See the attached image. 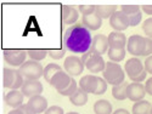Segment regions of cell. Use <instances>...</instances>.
<instances>
[{
	"label": "cell",
	"instance_id": "obj_25",
	"mask_svg": "<svg viewBox=\"0 0 152 114\" xmlns=\"http://www.w3.org/2000/svg\"><path fill=\"white\" fill-rule=\"evenodd\" d=\"M117 10V6L115 5H99L96 6V14L101 18H111L112 15L115 14Z\"/></svg>",
	"mask_w": 152,
	"mask_h": 114
},
{
	"label": "cell",
	"instance_id": "obj_27",
	"mask_svg": "<svg viewBox=\"0 0 152 114\" xmlns=\"http://www.w3.org/2000/svg\"><path fill=\"white\" fill-rule=\"evenodd\" d=\"M107 55H108V58H110L112 62L118 63V62L123 61L124 57H125V49H115V47H110Z\"/></svg>",
	"mask_w": 152,
	"mask_h": 114
},
{
	"label": "cell",
	"instance_id": "obj_37",
	"mask_svg": "<svg viewBox=\"0 0 152 114\" xmlns=\"http://www.w3.org/2000/svg\"><path fill=\"white\" fill-rule=\"evenodd\" d=\"M144 66H145V69L148 74H152V55L148 56L146 60H145V63H144Z\"/></svg>",
	"mask_w": 152,
	"mask_h": 114
},
{
	"label": "cell",
	"instance_id": "obj_17",
	"mask_svg": "<svg viewBox=\"0 0 152 114\" xmlns=\"http://www.w3.org/2000/svg\"><path fill=\"white\" fill-rule=\"evenodd\" d=\"M62 22L65 24H75L79 17V11L73 6H62Z\"/></svg>",
	"mask_w": 152,
	"mask_h": 114
},
{
	"label": "cell",
	"instance_id": "obj_28",
	"mask_svg": "<svg viewBox=\"0 0 152 114\" xmlns=\"http://www.w3.org/2000/svg\"><path fill=\"white\" fill-rule=\"evenodd\" d=\"M27 55L32 58V61L39 62V61L44 60L46 57V55H49V51L48 50H43V49H29V50H27Z\"/></svg>",
	"mask_w": 152,
	"mask_h": 114
},
{
	"label": "cell",
	"instance_id": "obj_33",
	"mask_svg": "<svg viewBox=\"0 0 152 114\" xmlns=\"http://www.w3.org/2000/svg\"><path fill=\"white\" fill-rule=\"evenodd\" d=\"M141 20H142V14H141V11H139V12H136V14H133V15L129 16V23H130V26H132V27L137 26V24L141 22Z\"/></svg>",
	"mask_w": 152,
	"mask_h": 114
},
{
	"label": "cell",
	"instance_id": "obj_12",
	"mask_svg": "<svg viewBox=\"0 0 152 114\" xmlns=\"http://www.w3.org/2000/svg\"><path fill=\"white\" fill-rule=\"evenodd\" d=\"M110 50V44H108V36L104 34H97L93 38V45H91V51L96 55L102 56Z\"/></svg>",
	"mask_w": 152,
	"mask_h": 114
},
{
	"label": "cell",
	"instance_id": "obj_40",
	"mask_svg": "<svg viewBox=\"0 0 152 114\" xmlns=\"http://www.w3.org/2000/svg\"><path fill=\"white\" fill-rule=\"evenodd\" d=\"M141 10L145 12L146 15L152 16V5H144V6H141Z\"/></svg>",
	"mask_w": 152,
	"mask_h": 114
},
{
	"label": "cell",
	"instance_id": "obj_6",
	"mask_svg": "<svg viewBox=\"0 0 152 114\" xmlns=\"http://www.w3.org/2000/svg\"><path fill=\"white\" fill-rule=\"evenodd\" d=\"M82 61L84 63V66L86 67L88 70H90L91 73H100L104 72L106 68V62L102 58V56L94 54L91 50L84 54L82 57Z\"/></svg>",
	"mask_w": 152,
	"mask_h": 114
},
{
	"label": "cell",
	"instance_id": "obj_15",
	"mask_svg": "<svg viewBox=\"0 0 152 114\" xmlns=\"http://www.w3.org/2000/svg\"><path fill=\"white\" fill-rule=\"evenodd\" d=\"M23 97H24V95L20 90H10L7 94H5L4 101H5V103L7 106L12 107L14 109H17L22 105H24L23 103Z\"/></svg>",
	"mask_w": 152,
	"mask_h": 114
},
{
	"label": "cell",
	"instance_id": "obj_10",
	"mask_svg": "<svg viewBox=\"0 0 152 114\" xmlns=\"http://www.w3.org/2000/svg\"><path fill=\"white\" fill-rule=\"evenodd\" d=\"M110 26L115 29V32H122L123 33L124 30L128 29V27L130 26L129 16L125 15L123 11L118 10L110 18Z\"/></svg>",
	"mask_w": 152,
	"mask_h": 114
},
{
	"label": "cell",
	"instance_id": "obj_1",
	"mask_svg": "<svg viewBox=\"0 0 152 114\" xmlns=\"http://www.w3.org/2000/svg\"><path fill=\"white\" fill-rule=\"evenodd\" d=\"M65 49L73 54H86L91 50L93 38L91 33L84 24L75 23L68 27L63 35Z\"/></svg>",
	"mask_w": 152,
	"mask_h": 114
},
{
	"label": "cell",
	"instance_id": "obj_42",
	"mask_svg": "<svg viewBox=\"0 0 152 114\" xmlns=\"http://www.w3.org/2000/svg\"><path fill=\"white\" fill-rule=\"evenodd\" d=\"M7 114H23V112H22L20 108H17V109H12V110L9 112Z\"/></svg>",
	"mask_w": 152,
	"mask_h": 114
},
{
	"label": "cell",
	"instance_id": "obj_22",
	"mask_svg": "<svg viewBox=\"0 0 152 114\" xmlns=\"http://www.w3.org/2000/svg\"><path fill=\"white\" fill-rule=\"evenodd\" d=\"M94 113L95 114H112V105L107 99H99L93 106Z\"/></svg>",
	"mask_w": 152,
	"mask_h": 114
},
{
	"label": "cell",
	"instance_id": "obj_24",
	"mask_svg": "<svg viewBox=\"0 0 152 114\" xmlns=\"http://www.w3.org/2000/svg\"><path fill=\"white\" fill-rule=\"evenodd\" d=\"M152 109V105L146 99L142 101H139V102H135L133 105L132 112L133 114H150Z\"/></svg>",
	"mask_w": 152,
	"mask_h": 114
},
{
	"label": "cell",
	"instance_id": "obj_14",
	"mask_svg": "<svg viewBox=\"0 0 152 114\" xmlns=\"http://www.w3.org/2000/svg\"><path fill=\"white\" fill-rule=\"evenodd\" d=\"M146 89L145 85L141 83H132L128 85V91H126V95H128V98L133 102H139V101H142L145 95H146Z\"/></svg>",
	"mask_w": 152,
	"mask_h": 114
},
{
	"label": "cell",
	"instance_id": "obj_36",
	"mask_svg": "<svg viewBox=\"0 0 152 114\" xmlns=\"http://www.w3.org/2000/svg\"><path fill=\"white\" fill-rule=\"evenodd\" d=\"M145 41H146V45H145L144 56L148 57V56L152 55V39H150V38H145Z\"/></svg>",
	"mask_w": 152,
	"mask_h": 114
},
{
	"label": "cell",
	"instance_id": "obj_26",
	"mask_svg": "<svg viewBox=\"0 0 152 114\" xmlns=\"http://www.w3.org/2000/svg\"><path fill=\"white\" fill-rule=\"evenodd\" d=\"M60 70H62V68L58 65H56V63H49V65L44 68V75L43 77H44L45 81H48V84H50L51 79L54 78V75Z\"/></svg>",
	"mask_w": 152,
	"mask_h": 114
},
{
	"label": "cell",
	"instance_id": "obj_19",
	"mask_svg": "<svg viewBox=\"0 0 152 114\" xmlns=\"http://www.w3.org/2000/svg\"><path fill=\"white\" fill-rule=\"evenodd\" d=\"M83 24L89 30H97L102 26V18L95 12L89 16H83Z\"/></svg>",
	"mask_w": 152,
	"mask_h": 114
},
{
	"label": "cell",
	"instance_id": "obj_38",
	"mask_svg": "<svg viewBox=\"0 0 152 114\" xmlns=\"http://www.w3.org/2000/svg\"><path fill=\"white\" fill-rule=\"evenodd\" d=\"M145 89H146L147 95L152 96V77L146 80V83H145Z\"/></svg>",
	"mask_w": 152,
	"mask_h": 114
},
{
	"label": "cell",
	"instance_id": "obj_9",
	"mask_svg": "<svg viewBox=\"0 0 152 114\" xmlns=\"http://www.w3.org/2000/svg\"><path fill=\"white\" fill-rule=\"evenodd\" d=\"M84 63L82 61L80 57L75 56V55H71L67 56V58L63 62V68L65 70L71 75V77H75V75H80L84 70Z\"/></svg>",
	"mask_w": 152,
	"mask_h": 114
},
{
	"label": "cell",
	"instance_id": "obj_7",
	"mask_svg": "<svg viewBox=\"0 0 152 114\" xmlns=\"http://www.w3.org/2000/svg\"><path fill=\"white\" fill-rule=\"evenodd\" d=\"M4 60L7 65L12 67H21L24 62H26L27 57V51L21 49H6L4 50Z\"/></svg>",
	"mask_w": 152,
	"mask_h": 114
},
{
	"label": "cell",
	"instance_id": "obj_35",
	"mask_svg": "<svg viewBox=\"0 0 152 114\" xmlns=\"http://www.w3.org/2000/svg\"><path fill=\"white\" fill-rule=\"evenodd\" d=\"M44 114H65V112L60 106H51L45 110Z\"/></svg>",
	"mask_w": 152,
	"mask_h": 114
},
{
	"label": "cell",
	"instance_id": "obj_3",
	"mask_svg": "<svg viewBox=\"0 0 152 114\" xmlns=\"http://www.w3.org/2000/svg\"><path fill=\"white\" fill-rule=\"evenodd\" d=\"M124 70L133 83H142L148 74L145 69L144 63L137 57H132L126 61Z\"/></svg>",
	"mask_w": 152,
	"mask_h": 114
},
{
	"label": "cell",
	"instance_id": "obj_4",
	"mask_svg": "<svg viewBox=\"0 0 152 114\" xmlns=\"http://www.w3.org/2000/svg\"><path fill=\"white\" fill-rule=\"evenodd\" d=\"M102 74H104V79L107 81V84H111L112 86L119 85L125 80V70L118 63L112 61L106 62V68L102 72Z\"/></svg>",
	"mask_w": 152,
	"mask_h": 114
},
{
	"label": "cell",
	"instance_id": "obj_43",
	"mask_svg": "<svg viewBox=\"0 0 152 114\" xmlns=\"http://www.w3.org/2000/svg\"><path fill=\"white\" fill-rule=\"evenodd\" d=\"M67 114H79V113H77V112H69V113H67Z\"/></svg>",
	"mask_w": 152,
	"mask_h": 114
},
{
	"label": "cell",
	"instance_id": "obj_8",
	"mask_svg": "<svg viewBox=\"0 0 152 114\" xmlns=\"http://www.w3.org/2000/svg\"><path fill=\"white\" fill-rule=\"evenodd\" d=\"M145 38L141 35L134 34L128 39V44H126V50L130 55H133L134 57H139V56H144L145 52Z\"/></svg>",
	"mask_w": 152,
	"mask_h": 114
},
{
	"label": "cell",
	"instance_id": "obj_41",
	"mask_svg": "<svg viewBox=\"0 0 152 114\" xmlns=\"http://www.w3.org/2000/svg\"><path fill=\"white\" fill-rule=\"evenodd\" d=\"M112 114H130V113L126 109H124V108H119V109H116Z\"/></svg>",
	"mask_w": 152,
	"mask_h": 114
},
{
	"label": "cell",
	"instance_id": "obj_5",
	"mask_svg": "<svg viewBox=\"0 0 152 114\" xmlns=\"http://www.w3.org/2000/svg\"><path fill=\"white\" fill-rule=\"evenodd\" d=\"M26 80H39L44 75V67L37 61H26L18 68Z\"/></svg>",
	"mask_w": 152,
	"mask_h": 114
},
{
	"label": "cell",
	"instance_id": "obj_13",
	"mask_svg": "<svg viewBox=\"0 0 152 114\" xmlns=\"http://www.w3.org/2000/svg\"><path fill=\"white\" fill-rule=\"evenodd\" d=\"M21 92L28 98L39 96L43 92V85L39 80H24Z\"/></svg>",
	"mask_w": 152,
	"mask_h": 114
},
{
	"label": "cell",
	"instance_id": "obj_30",
	"mask_svg": "<svg viewBox=\"0 0 152 114\" xmlns=\"http://www.w3.org/2000/svg\"><path fill=\"white\" fill-rule=\"evenodd\" d=\"M78 11L83 16H89V15H93L96 12V6H94V5H88V6L86 5H80L78 7Z\"/></svg>",
	"mask_w": 152,
	"mask_h": 114
},
{
	"label": "cell",
	"instance_id": "obj_29",
	"mask_svg": "<svg viewBox=\"0 0 152 114\" xmlns=\"http://www.w3.org/2000/svg\"><path fill=\"white\" fill-rule=\"evenodd\" d=\"M142 30H144L146 38L152 39V17L145 20V22L142 23Z\"/></svg>",
	"mask_w": 152,
	"mask_h": 114
},
{
	"label": "cell",
	"instance_id": "obj_23",
	"mask_svg": "<svg viewBox=\"0 0 152 114\" xmlns=\"http://www.w3.org/2000/svg\"><path fill=\"white\" fill-rule=\"evenodd\" d=\"M128 83H122L119 85L112 86V96L115 97L118 101H123L125 98H128V95H126V91H128Z\"/></svg>",
	"mask_w": 152,
	"mask_h": 114
},
{
	"label": "cell",
	"instance_id": "obj_2",
	"mask_svg": "<svg viewBox=\"0 0 152 114\" xmlns=\"http://www.w3.org/2000/svg\"><path fill=\"white\" fill-rule=\"evenodd\" d=\"M79 87L83 89L88 94L94 95H102L107 90V81L104 78H100L97 75H84L79 80Z\"/></svg>",
	"mask_w": 152,
	"mask_h": 114
},
{
	"label": "cell",
	"instance_id": "obj_11",
	"mask_svg": "<svg viewBox=\"0 0 152 114\" xmlns=\"http://www.w3.org/2000/svg\"><path fill=\"white\" fill-rule=\"evenodd\" d=\"M72 79L73 78L67 72L60 70L54 75V78L51 79V81H50V85H51L53 87H55L57 90V92H61L63 90H66V89L71 85Z\"/></svg>",
	"mask_w": 152,
	"mask_h": 114
},
{
	"label": "cell",
	"instance_id": "obj_39",
	"mask_svg": "<svg viewBox=\"0 0 152 114\" xmlns=\"http://www.w3.org/2000/svg\"><path fill=\"white\" fill-rule=\"evenodd\" d=\"M20 109L23 112V114H35L34 110H33L27 103H26V105H22V106L20 107Z\"/></svg>",
	"mask_w": 152,
	"mask_h": 114
},
{
	"label": "cell",
	"instance_id": "obj_32",
	"mask_svg": "<svg viewBox=\"0 0 152 114\" xmlns=\"http://www.w3.org/2000/svg\"><path fill=\"white\" fill-rule=\"evenodd\" d=\"M121 11H123L125 15L130 16V15L136 14V12L140 11V6H137V5H122Z\"/></svg>",
	"mask_w": 152,
	"mask_h": 114
},
{
	"label": "cell",
	"instance_id": "obj_18",
	"mask_svg": "<svg viewBox=\"0 0 152 114\" xmlns=\"http://www.w3.org/2000/svg\"><path fill=\"white\" fill-rule=\"evenodd\" d=\"M108 44L110 47L115 49H125V45L128 44V39L122 32H115L108 34Z\"/></svg>",
	"mask_w": 152,
	"mask_h": 114
},
{
	"label": "cell",
	"instance_id": "obj_34",
	"mask_svg": "<svg viewBox=\"0 0 152 114\" xmlns=\"http://www.w3.org/2000/svg\"><path fill=\"white\" fill-rule=\"evenodd\" d=\"M49 51V56L54 58V60H60L65 56L66 54V49H61V50H48Z\"/></svg>",
	"mask_w": 152,
	"mask_h": 114
},
{
	"label": "cell",
	"instance_id": "obj_16",
	"mask_svg": "<svg viewBox=\"0 0 152 114\" xmlns=\"http://www.w3.org/2000/svg\"><path fill=\"white\" fill-rule=\"evenodd\" d=\"M33 110L35 114H40V113H45V110L49 108L48 107V99L39 95V96H34L32 98L28 99V103H27Z\"/></svg>",
	"mask_w": 152,
	"mask_h": 114
},
{
	"label": "cell",
	"instance_id": "obj_21",
	"mask_svg": "<svg viewBox=\"0 0 152 114\" xmlns=\"http://www.w3.org/2000/svg\"><path fill=\"white\" fill-rule=\"evenodd\" d=\"M16 74L17 70L12 68H4L3 69V86L6 89H12L15 80H16Z\"/></svg>",
	"mask_w": 152,
	"mask_h": 114
},
{
	"label": "cell",
	"instance_id": "obj_20",
	"mask_svg": "<svg viewBox=\"0 0 152 114\" xmlns=\"http://www.w3.org/2000/svg\"><path fill=\"white\" fill-rule=\"evenodd\" d=\"M69 102H71L73 106H77V107L84 106V105L88 102V92L84 91L83 89L78 87V90L69 97Z\"/></svg>",
	"mask_w": 152,
	"mask_h": 114
},
{
	"label": "cell",
	"instance_id": "obj_44",
	"mask_svg": "<svg viewBox=\"0 0 152 114\" xmlns=\"http://www.w3.org/2000/svg\"><path fill=\"white\" fill-rule=\"evenodd\" d=\"M150 114H152V109H151V113H150Z\"/></svg>",
	"mask_w": 152,
	"mask_h": 114
},
{
	"label": "cell",
	"instance_id": "obj_31",
	"mask_svg": "<svg viewBox=\"0 0 152 114\" xmlns=\"http://www.w3.org/2000/svg\"><path fill=\"white\" fill-rule=\"evenodd\" d=\"M78 90V87H77V81H75L74 79H72V83H71V85L66 89V90H63V91H61V92H58L60 95H62V96H68V97H71L75 91Z\"/></svg>",
	"mask_w": 152,
	"mask_h": 114
}]
</instances>
